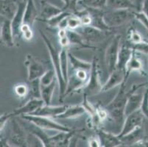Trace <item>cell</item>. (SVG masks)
<instances>
[{
	"instance_id": "obj_29",
	"label": "cell",
	"mask_w": 148,
	"mask_h": 147,
	"mask_svg": "<svg viewBox=\"0 0 148 147\" xmlns=\"http://www.w3.org/2000/svg\"><path fill=\"white\" fill-rule=\"evenodd\" d=\"M108 0H79L78 4L83 8H93L104 9L107 7Z\"/></svg>"
},
{
	"instance_id": "obj_13",
	"label": "cell",
	"mask_w": 148,
	"mask_h": 147,
	"mask_svg": "<svg viewBox=\"0 0 148 147\" xmlns=\"http://www.w3.org/2000/svg\"><path fill=\"white\" fill-rule=\"evenodd\" d=\"M68 105H61V106H50V105H43L42 107L36 110V111L33 112L30 115L35 116H41L46 117H57L60 114L64 113L67 108Z\"/></svg>"
},
{
	"instance_id": "obj_38",
	"label": "cell",
	"mask_w": 148,
	"mask_h": 147,
	"mask_svg": "<svg viewBox=\"0 0 148 147\" xmlns=\"http://www.w3.org/2000/svg\"><path fill=\"white\" fill-rule=\"evenodd\" d=\"M15 92L19 97H25L28 92V88L25 85H18L15 87Z\"/></svg>"
},
{
	"instance_id": "obj_39",
	"label": "cell",
	"mask_w": 148,
	"mask_h": 147,
	"mask_svg": "<svg viewBox=\"0 0 148 147\" xmlns=\"http://www.w3.org/2000/svg\"><path fill=\"white\" fill-rule=\"evenodd\" d=\"M130 40L133 44H138V43L142 42V36L138 32L135 30L131 31L130 32Z\"/></svg>"
},
{
	"instance_id": "obj_34",
	"label": "cell",
	"mask_w": 148,
	"mask_h": 147,
	"mask_svg": "<svg viewBox=\"0 0 148 147\" xmlns=\"http://www.w3.org/2000/svg\"><path fill=\"white\" fill-rule=\"evenodd\" d=\"M134 17L138 20V21L142 23L145 28L148 30V18L145 13L142 10L137 12H134Z\"/></svg>"
},
{
	"instance_id": "obj_41",
	"label": "cell",
	"mask_w": 148,
	"mask_h": 147,
	"mask_svg": "<svg viewBox=\"0 0 148 147\" xmlns=\"http://www.w3.org/2000/svg\"><path fill=\"white\" fill-rule=\"evenodd\" d=\"M60 44L63 46V48H66L69 45L70 41L67 35L66 36H64V37L60 38Z\"/></svg>"
},
{
	"instance_id": "obj_31",
	"label": "cell",
	"mask_w": 148,
	"mask_h": 147,
	"mask_svg": "<svg viewBox=\"0 0 148 147\" xmlns=\"http://www.w3.org/2000/svg\"><path fill=\"white\" fill-rule=\"evenodd\" d=\"M82 25V22L80 18L78 16H75V14L71 15L66 18V27L69 29H76L77 28L80 27Z\"/></svg>"
},
{
	"instance_id": "obj_40",
	"label": "cell",
	"mask_w": 148,
	"mask_h": 147,
	"mask_svg": "<svg viewBox=\"0 0 148 147\" xmlns=\"http://www.w3.org/2000/svg\"><path fill=\"white\" fill-rule=\"evenodd\" d=\"M86 71H86V70H83V69L77 70L75 75H76L77 77L80 80H81L82 82L85 83V82H86L87 79H88Z\"/></svg>"
},
{
	"instance_id": "obj_6",
	"label": "cell",
	"mask_w": 148,
	"mask_h": 147,
	"mask_svg": "<svg viewBox=\"0 0 148 147\" xmlns=\"http://www.w3.org/2000/svg\"><path fill=\"white\" fill-rule=\"evenodd\" d=\"M131 17H134L131 10H112L105 12L104 21L110 27H116L125 23Z\"/></svg>"
},
{
	"instance_id": "obj_32",
	"label": "cell",
	"mask_w": 148,
	"mask_h": 147,
	"mask_svg": "<svg viewBox=\"0 0 148 147\" xmlns=\"http://www.w3.org/2000/svg\"><path fill=\"white\" fill-rule=\"evenodd\" d=\"M64 2V5L63 10L72 12L73 14H76L78 10H77V6L78 5L79 0H61Z\"/></svg>"
},
{
	"instance_id": "obj_22",
	"label": "cell",
	"mask_w": 148,
	"mask_h": 147,
	"mask_svg": "<svg viewBox=\"0 0 148 147\" xmlns=\"http://www.w3.org/2000/svg\"><path fill=\"white\" fill-rule=\"evenodd\" d=\"M107 8L111 10H137L136 4L132 0H108Z\"/></svg>"
},
{
	"instance_id": "obj_25",
	"label": "cell",
	"mask_w": 148,
	"mask_h": 147,
	"mask_svg": "<svg viewBox=\"0 0 148 147\" xmlns=\"http://www.w3.org/2000/svg\"><path fill=\"white\" fill-rule=\"evenodd\" d=\"M144 137V130L142 126H139L135 130L130 133L129 134L126 135L125 136L121 137L120 139L122 141V144H135L140 140L143 139Z\"/></svg>"
},
{
	"instance_id": "obj_17",
	"label": "cell",
	"mask_w": 148,
	"mask_h": 147,
	"mask_svg": "<svg viewBox=\"0 0 148 147\" xmlns=\"http://www.w3.org/2000/svg\"><path fill=\"white\" fill-rule=\"evenodd\" d=\"M98 136L101 146L114 147L122 144L121 139L118 135H114L110 133H106L103 130H98Z\"/></svg>"
},
{
	"instance_id": "obj_33",
	"label": "cell",
	"mask_w": 148,
	"mask_h": 147,
	"mask_svg": "<svg viewBox=\"0 0 148 147\" xmlns=\"http://www.w3.org/2000/svg\"><path fill=\"white\" fill-rule=\"evenodd\" d=\"M55 75H56L55 70H48L40 79V83L41 85H47L50 84L56 79Z\"/></svg>"
},
{
	"instance_id": "obj_9",
	"label": "cell",
	"mask_w": 148,
	"mask_h": 147,
	"mask_svg": "<svg viewBox=\"0 0 148 147\" xmlns=\"http://www.w3.org/2000/svg\"><path fill=\"white\" fill-rule=\"evenodd\" d=\"M25 65L28 71V80L29 82L35 79H41L48 69L41 62L38 61L33 55H27L26 57Z\"/></svg>"
},
{
	"instance_id": "obj_18",
	"label": "cell",
	"mask_w": 148,
	"mask_h": 147,
	"mask_svg": "<svg viewBox=\"0 0 148 147\" xmlns=\"http://www.w3.org/2000/svg\"><path fill=\"white\" fill-rule=\"evenodd\" d=\"M143 97L144 95H142V94H135V93L132 94L129 96L125 110V117L135 111L140 110L143 101Z\"/></svg>"
},
{
	"instance_id": "obj_12",
	"label": "cell",
	"mask_w": 148,
	"mask_h": 147,
	"mask_svg": "<svg viewBox=\"0 0 148 147\" xmlns=\"http://www.w3.org/2000/svg\"><path fill=\"white\" fill-rule=\"evenodd\" d=\"M109 77L108 80L106 82V84L103 85L101 92H106L112 89L116 86L122 85L126 80L125 79V71L116 68L111 73Z\"/></svg>"
},
{
	"instance_id": "obj_1",
	"label": "cell",
	"mask_w": 148,
	"mask_h": 147,
	"mask_svg": "<svg viewBox=\"0 0 148 147\" xmlns=\"http://www.w3.org/2000/svg\"><path fill=\"white\" fill-rule=\"evenodd\" d=\"M147 83H143L141 85H136L132 87L128 91H125V81L121 85L120 89L118 94L114 99L111 101L105 108L107 110L110 116L119 124H122L125 122V110L127 104V99L132 94L135 93L137 89L144 86Z\"/></svg>"
},
{
	"instance_id": "obj_20",
	"label": "cell",
	"mask_w": 148,
	"mask_h": 147,
	"mask_svg": "<svg viewBox=\"0 0 148 147\" xmlns=\"http://www.w3.org/2000/svg\"><path fill=\"white\" fill-rule=\"evenodd\" d=\"M38 18V10L35 5L34 0H27L26 9H25L24 24L33 27L36 20Z\"/></svg>"
},
{
	"instance_id": "obj_2",
	"label": "cell",
	"mask_w": 148,
	"mask_h": 147,
	"mask_svg": "<svg viewBox=\"0 0 148 147\" xmlns=\"http://www.w3.org/2000/svg\"><path fill=\"white\" fill-rule=\"evenodd\" d=\"M40 34H41L44 43L46 44V46L47 47L48 51L49 52V55H50L52 66L54 67V70L56 71V78L58 79V82L59 89H60V97L64 98V96H65L68 84L66 83L63 75H62L61 67H60V52L56 46H54L50 40L48 38L47 36L43 33L41 30H40Z\"/></svg>"
},
{
	"instance_id": "obj_30",
	"label": "cell",
	"mask_w": 148,
	"mask_h": 147,
	"mask_svg": "<svg viewBox=\"0 0 148 147\" xmlns=\"http://www.w3.org/2000/svg\"><path fill=\"white\" fill-rule=\"evenodd\" d=\"M71 15H73V13L70 11H67V10H64L61 13L58 14V16H54L50 19L46 21L47 22L48 25L52 27H59V25L60 24V23L64 21L65 18H66L67 17H69Z\"/></svg>"
},
{
	"instance_id": "obj_26",
	"label": "cell",
	"mask_w": 148,
	"mask_h": 147,
	"mask_svg": "<svg viewBox=\"0 0 148 147\" xmlns=\"http://www.w3.org/2000/svg\"><path fill=\"white\" fill-rule=\"evenodd\" d=\"M68 57L69 61L73 70L77 71V70L79 69H83L86 70V71H91V68H92V64H90L89 63L83 61L80 59L77 58L76 57L74 56L72 53H69V52H68Z\"/></svg>"
},
{
	"instance_id": "obj_24",
	"label": "cell",
	"mask_w": 148,
	"mask_h": 147,
	"mask_svg": "<svg viewBox=\"0 0 148 147\" xmlns=\"http://www.w3.org/2000/svg\"><path fill=\"white\" fill-rule=\"evenodd\" d=\"M57 83L58 82V79L56 78L49 85H41V99H43L46 105H50L52 95H53Z\"/></svg>"
},
{
	"instance_id": "obj_15",
	"label": "cell",
	"mask_w": 148,
	"mask_h": 147,
	"mask_svg": "<svg viewBox=\"0 0 148 147\" xmlns=\"http://www.w3.org/2000/svg\"><path fill=\"white\" fill-rule=\"evenodd\" d=\"M17 0H1V16L9 20H13L18 8Z\"/></svg>"
},
{
	"instance_id": "obj_23",
	"label": "cell",
	"mask_w": 148,
	"mask_h": 147,
	"mask_svg": "<svg viewBox=\"0 0 148 147\" xmlns=\"http://www.w3.org/2000/svg\"><path fill=\"white\" fill-rule=\"evenodd\" d=\"M86 109L83 105H75V106H69L68 108L63 113L58 116L56 118H72L75 117L80 116L86 112Z\"/></svg>"
},
{
	"instance_id": "obj_36",
	"label": "cell",
	"mask_w": 148,
	"mask_h": 147,
	"mask_svg": "<svg viewBox=\"0 0 148 147\" xmlns=\"http://www.w3.org/2000/svg\"><path fill=\"white\" fill-rule=\"evenodd\" d=\"M133 45H130L134 50L138 51V52H143V53L147 54L148 55V44L144 43L143 41L141 43H138V44H133Z\"/></svg>"
},
{
	"instance_id": "obj_37",
	"label": "cell",
	"mask_w": 148,
	"mask_h": 147,
	"mask_svg": "<svg viewBox=\"0 0 148 147\" xmlns=\"http://www.w3.org/2000/svg\"><path fill=\"white\" fill-rule=\"evenodd\" d=\"M142 113H143L144 116L148 118V88L144 94L143 101H142V106L140 108Z\"/></svg>"
},
{
	"instance_id": "obj_5",
	"label": "cell",
	"mask_w": 148,
	"mask_h": 147,
	"mask_svg": "<svg viewBox=\"0 0 148 147\" xmlns=\"http://www.w3.org/2000/svg\"><path fill=\"white\" fill-rule=\"evenodd\" d=\"M44 102L43 101L42 99H36V98H33V99L29 100V102H27L24 106H22L20 108L17 109V110H14L12 113H8V114H5L1 116V131L4 128L6 121L9 119V118H12V117L16 116L23 115H27V114H31L32 113L36 111V110L39 108V107H42L43 105H44Z\"/></svg>"
},
{
	"instance_id": "obj_42",
	"label": "cell",
	"mask_w": 148,
	"mask_h": 147,
	"mask_svg": "<svg viewBox=\"0 0 148 147\" xmlns=\"http://www.w3.org/2000/svg\"><path fill=\"white\" fill-rule=\"evenodd\" d=\"M142 11L146 14L148 18V0H143L142 6Z\"/></svg>"
},
{
	"instance_id": "obj_19",
	"label": "cell",
	"mask_w": 148,
	"mask_h": 147,
	"mask_svg": "<svg viewBox=\"0 0 148 147\" xmlns=\"http://www.w3.org/2000/svg\"><path fill=\"white\" fill-rule=\"evenodd\" d=\"M134 53V49L128 44H124L119 49L116 68L125 71L126 66Z\"/></svg>"
},
{
	"instance_id": "obj_4",
	"label": "cell",
	"mask_w": 148,
	"mask_h": 147,
	"mask_svg": "<svg viewBox=\"0 0 148 147\" xmlns=\"http://www.w3.org/2000/svg\"><path fill=\"white\" fill-rule=\"evenodd\" d=\"M120 40V35H116L111 44H109L105 53V62H106L108 75H111L114 70L116 69L119 49H120L119 47Z\"/></svg>"
},
{
	"instance_id": "obj_7",
	"label": "cell",
	"mask_w": 148,
	"mask_h": 147,
	"mask_svg": "<svg viewBox=\"0 0 148 147\" xmlns=\"http://www.w3.org/2000/svg\"><path fill=\"white\" fill-rule=\"evenodd\" d=\"M99 66L98 60L95 57L92 62V68L91 69V75L89 77V80L87 82L86 85L83 88V94L87 97L90 96L95 95L99 92H101V89L103 86L99 83Z\"/></svg>"
},
{
	"instance_id": "obj_11",
	"label": "cell",
	"mask_w": 148,
	"mask_h": 147,
	"mask_svg": "<svg viewBox=\"0 0 148 147\" xmlns=\"http://www.w3.org/2000/svg\"><path fill=\"white\" fill-rule=\"evenodd\" d=\"M27 0H22L18 3V8L14 18L12 20V29H13V36L18 37L21 33V27L24 24L25 9H26Z\"/></svg>"
},
{
	"instance_id": "obj_27",
	"label": "cell",
	"mask_w": 148,
	"mask_h": 147,
	"mask_svg": "<svg viewBox=\"0 0 148 147\" xmlns=\"http://www.w3.org/2000/svg\"><path fill=\"white\" fill-rule=\"evenodd\" d=\"M142 68V63L135 55V50H134L133 55L130 57V60L126 66L125 70V79L128 77L130 73L133 71H140Z\"/></svg>"
},
{
	"instance_id": "obj_8",
	"label": "cell",
	"mask_w": 148,
	"mask_h": 147,
	"mask_svg": "<svg viewBox=\"0 0 148 147\" xmlns=\"http://www.w3.org/2000/svg\"><path fill=\"white\" fill-rule=\"evenodd\" d=\"M144 116H145L142 113L141 110L135 111L134 113L126 116V119L123 124L122 129L120 133L118 135V137L121 138L135 130L139 126H142L143 124Z\"/></svg>"
},
{
	"instance_id": "obj_16",
	"label": "cell",
	"mask_w": 148,
	"mask_h": 147,
	"mask_svg": "<svg viewBox=\"0 0 148 147\" xmlns=\"http://www.w3.org/2000/svg\"><path fill=\"white\" fill-rule=\"evenodd\" d=\"M13 38L12 21L5 18L1 27V40L7 46L11 47L14 45Z\"/></svg>"
},
{
	"instance_id": "obj_10",
	"label": "cell",
	"mask_w": 148,
	"mask_h": 147,
	"mask_svg": "<svg viewBox=\"0 0 148 147\" xmlns=\"http://www.w3.org/2000/svg\"><path fill=\"white\" fill-rule=\"evenodd\" d=\"M106 31L99 29L91 25L83 26L80 29L79 34L83 37V40L90 43H98L103 41L106 38Z\"/></svg>"
},
{
	"instance_id": "obj_35",
	"label": "cell",
	"mask_w": 148,
	"mask_h": 147,
	"mask_svg": "<svg viewBox=\"0 0 148 147\" xmlns=\"http://www.w3.org/2000/svg\"><path fill=\"white\" fill-rule=\"evenodd\" d=\"M21 34L26 40H30L33 38V31L31 30V27L28 24H23L21 27Z\"/></svg>"
},
{
	"instance_id": "obj_43",
	"label": "cell",
	"mask_w": 148,
	"mask_h": 147,
	"mask_svg": "<svg viewBox=\"0 0 148 147\" xmlns=\"http://www.w3.org/2000/svg\"><path fill=\"white\" fill-rule=\"evenodd\" d=\"M88 144H89V146H91V147L101 146L99 145V144H100V142H99V141H98L97 139H95V138H91V139L89 141Z\"/></svg>"
},
{
	"instance_id": "obj_3",
	"label": "cell",
	"mask_w": 148,
	"mask_h": 147,
	"mask_svg": "<svg viewBox=\"0 0 148 147\" xmlns=\"http://www.w3.org/2000/svg\"><path fill=\"white\" fill-rule=\"evenodd\" d=\"M21 118L23 119L29 121L33 124L38 126L43 129H52L59 132H70L72 129L67 126H63L56 121H52L49 117L41 116H35L27 114V115H22Z\"/></svg>"
},
{
	"instance_id": "obj_28",
	"label": "cell",
	"mask_w": 148,
	"mask_h": 147,
	"mask_svg": "<svg viewBox=\"0 0 148 147\" xmlns=\"http://www.w3.org/2000/svg\"><path fill=\"white\" fill-rule=\"evenodd\" d=\"M60 67H61L62 75L64 77V80L66 83L68 84L69 82V71H68V63H69V57L68 52L66 51V49L63 48L60 51Z\"/></svg>"
},
{
	"instance_id": "obj_14",
	"label": "cell",
	"mask_w": 148,
	"mask_h": 147,
	"mask_svg": "<svg viewBox=\"0 0 148 147\" xmlns=\"http://www.w3.org/2000/svg\"><path fill=\"white\" fill-rule=\"evenodd\" d=\"M41 19L43 21H47L54 16H58L64 11L63 8H58L49 3L47 0H41Z\"/></svg>"
},
{
	"instance_id": "obj_21",
	"label": "cell",
	"mask_w": 148,
	"mask_h": 147,
	"mask_svg": "<svg viewBox=\"0 0 148 147\" xmlns=\"http://www.w3.org/2000/svg\"><path fill=\"white\" fill-rule=\"evenodd\" d=\"M11 141L13 144L18 146H27V144L25 132L15 120L13 121V135Z\"/></svg>"
}]
</instances>
